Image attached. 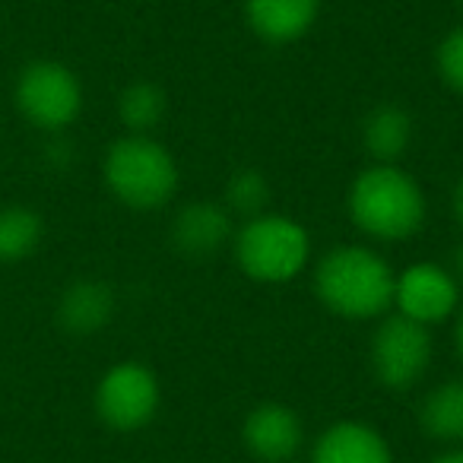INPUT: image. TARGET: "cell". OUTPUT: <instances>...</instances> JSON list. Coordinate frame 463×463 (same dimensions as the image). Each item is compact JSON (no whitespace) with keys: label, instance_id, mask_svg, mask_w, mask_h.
Returning <instances> with one entry per match:
<instances>
[{"label":"cell","instance_id":"cell-1","mask_svg":"<svg viewBox=\"0 0 463 463\" xmlns=\"http://www.w3.org/2000/svg\"><path fill=\"white\" fill-rule=\"evenodd\" d=\"M346 210L355 229L387 245L412 239L429 216L422 184L406 168L384 162H372L355 175L349 184Z\"/></svg>","mask_w":463,"mask_h":463},{"label":"cell","instance_id":"cell-2","mask_svg":"<svg viewBox=\"0 0 463 463\" xmlns=\"http://www.w3.org/2000/svg\"><path fill=\"white\" fill-rule=\"evenodd\" d=\"M397 273L374 248H330L315 267V296L343 321H374L393 308Z\"/></svg>","mask_w":463,"mask_h":463},{"label":"cell","instance_id":"cell-3","mask_svg":"<svg viewBox=\"0 0 463 463\" xmlns=\"http://www.w3.org/2000/svg\"><path fill=\"white\" fill-rule=\"evenodd\" d=\"M102 178L118 203L137 213L162 210L178 194V162L149 134H124L105 149Z\"/></svg>","mask_w":463,"mask_h":463},{"label":"cell","instance_id":"cell-4","mask_svg":"<svg viewBox=\"0 0 463 463\" xmlns=\"http://www.w3.org/2000/svg\"><path fill=\"white\" fill-rule=\"evenodd\" d=\"M232 254L248 279L279 286L305 273L311 260V235L298 219L267 210L235 229Z\"/></svg>","mask_w":463,"mask_h":463},{"label":"cell","instance_id":"cell-5","mask_svg":"<svg viewBox=\"0 0 463 463\" xmlns=\"http://www.w3.org/2000/svg\"><path fill=\"white\" fill-rule=\"evenodd\" d=\"M16 109L33 128L58 134L71 128L83 111V86L67 64L33 61L16 77Z\"/></svg>","mask_w":463,"mask_h":463},{"label":"cell","instance_id":"cell-6","mask_svg":"<svg viewBox=\"0 0 463 463\" xmlns=\"http://www.w3.org/2000/svg\"><path fill=\"white\" fill-rule=\"evenodd\" d=\"M431 365V334L403 315H384L372 334V372L387 391H410Z\"/></svg>","mask_w":463,"mask_h":463},{"label":"cell","instance_id":"cell-7","mask_svg":"<svg viewBox=\"0 0 463 463\" xmlns=\"http://www.w3.org/2000/svg\"><path fill=\"white\" fill-rule=\"evenodd\" d=\"M162 403L159 378L143 362H118L96 384V412L115 431H140Z\"/></svg>","mask_w":463,"mask_h":463},{"label":"cell","instance_id":"cell-8","mask_svg":"<svg viewBox=\"0 0 463 463\" xmlns=\"http://www.w3.org/2000/svg\"><path fill=\"white\" fill-rule=\"evenodd\" d=\"M393 308L416 324H441L460 308V279L435 260H419L397 273L393 283Z\"/></svg>","mask_w":463,"mask_h":463},{"label":"cell","instance_id":"cell-9","mask_svg":"<svg viewBox=\"0 0 463 463\" xmlns=\"http://www.w3.org/2000/svg\"><path fill=\"white\" fill-rule=\"evenodd\" d=\"M241 444L258 463H289L305 444V425L292 406L267 400L245 416Z\"/></svg>","mask_w":463,"mask_h":463},{"label":"cell","instance_id":"cell-10","mask_svg":"<svg viewBox=\"0 0 463 463\" xmlns=\"http://www.w3.org/2000/svg\"><path fill=\"white\" fill-rule=\"evenodd\" d=\"M168 235H172V245L178 254L203 260L213 258L216 251H222L225 245H232V239H235V216L222 203L191 200V203H184L175 213Z\"/></svg>","mask_w":463,"mask_h":463},{"label":"cell","instance_id":"cell-11","mask_svg":"<svg viewBox=\"0 0 463 463\" xmlns=\"http://www.w3.org/2000/svg\"><path fill=\"white\" fill-rule=\"evenodd\" d=\"M311 463H393V450L374 425L343 419L317 435Z\"/></svg>","mask_w":463,"mask_h":463},{"label":"cell","instance_id":"cell-12","mask_svg":"<svg viewBox=\"0 0 463 463\" xmlns=\"http://www.w3.org/2000/svg\"><path fill=\"white\" fill-rule=\"evenodd\" d=\"M321 0H245V23L267 45H292L315 29Z\"/></svg>","mask_w":463,"mask_h":463},{"label":"cell","instance_id":"cell-13","mask_svg":"<svg viewBox=\"0 0 463 463\" xmlns=\"http://www.w3.org/2000/svg\"><path fill=\"white\" fill-rule=\"evenodd\" d=\"M115 317V292L102 279H73L58 298V324L71 336H96Z\"/></svg>","mask_w":463,"mask_h":463},{"label":"cell","instance_id":"cell-14","mask_svg":"<svg viewBox=\"0 0 463 463\" xmlns=\"http://www.w3.org/2000/svg\"><path fill=\"white\" fill-rule=\"evenodd\" d=\"M412 118L400 105H374L362 121V146L372 156V162L400 165L406 149L412 146Z\"/></svg>","mask_w":463,"mask_h":463},{"label":"cell","instance_id":"cell-15","mask_svg":"<svg viewBox=\"0 0 463 463\" xmlns=\"http://www.w3.org/2000/svg\"><path fill=\"white\" fill-rule=\"evenodd\" d=\"M419 425L435 441L450 448L463 444V378H450L425 393L419 403Z\"/></svg>","mask_w":463,"mask_h":463},{"label":"cell","instance_id":"cell-16","mask_svg":"<svg viewBox=\"0 0 463 463\" xmlns=\"http://www.w3.org/2000/svg\"><path fill=\"white\" fill-rule=\"evenodd\" d=\"M168 111L165 90L153 80H137L118 96V121L128 134H153Z\"/></svg>","mask_w":463,"mask_h":463},{"label":"cell","instance_id":"cell-17","mask_svg":"<svg viewBox=\"0 0 463 463\" xmlns=\"http://www.w3.org/2000/svg\"><path fill=\"white\" fill-rule=\"evenodd\" d=\"M45 235V222L29 206H4L0 210V264H20L33 258Z\"/></svg>","mask_w":463,"mask_h":463},{"label":"cell","instance_id":"cell-18","mask_svg":"<svg viewBox=\"0 0 463 463\" xmlns=\"http://www.w3.org/2000/svg\"><path fill=\"white\" fill-rule=\"evenodd\" d=\"M222 206L232 216L254 219L260 213H267L270 206V181L258 168H239L235 175H229L222 194Z\"/></svg>","mask_w":463,"mask_h":463},{"label":"cell","instance_id":"cell-19","mask_svg":"<svg viewBox=\"0 0 463 463\" xmlns=\"http://www.w3.org/2000/svg\"><path fill=\"white\" fill-rule=\"evenodd\" d=\"M435 71L448 90L463 96V26H454L435 48Z\"/></svg>","mask_w":463,"mask_h":463},{"label":"cell","instance_id":"cell-20","mask_svg":"<svg viewBox=\"0 0 463 463\" xmlns=\"http://www.w3.org/2000/svg\"><path fill=\"white\" fill-rule=\"evenodd\" d=\"M450 213H454L457 225H460V229H463V175H460V178H457L454 194H450Z\"/></svg>","mask_w":463,"mask_h":463},{"label":"cell","instance_id":"cell-21","mask_svg":"<svg viewBox=\"0 0 463 463\" xmlns=\"http://www.w3.org/2000/svg\"><path fill=\"white\" fill-rule=\"evenodd\" d=\"M431 463H463V444H457V448L444 450V454L431 457Z\"/></svg>","mask_w":463,"mask_h":463},{"label":"cell","instance_id":"cell-22","mask_svg":"<svg viewBox=\"0 0 463 463\" xmlns=\"http://www.w3.org/2000/svg\"><path fill=\"white\" fill-rule=\"evenodd\" d=\"M454 346H457V355L463 359V305L457 308V324H454Z\"/></svg>","mask_w":463,"mask_h":463}]
</instances>
